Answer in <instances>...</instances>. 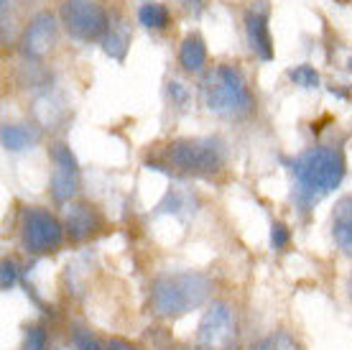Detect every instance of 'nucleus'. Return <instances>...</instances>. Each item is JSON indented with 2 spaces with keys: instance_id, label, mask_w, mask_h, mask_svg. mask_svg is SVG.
I'll use <instances>...</instances> for the list:
<instances>
[{
  "instance_id": "obj_1",
  "label": "nucleus",
  "mask_w": 352,
  "mask_h": 350,
  "mask_svg": "<svg viewBox=\"0 0 352 350\" xmlns=\"http://www.w3.org/2000/svg\"><path fill=\"white\" fill-rule=\"evenodd\" d=\"M286 167L294 179L291 200L299 207L301 215L314 210L319 200L335 192L347 174L344 154L337 146H311V149L301 151L296 158L286 161Z\"/></svg>"
},
{
  "instance_id": "obj_2",
  "label": "nucleus",
  "mask_w": 352,
  "mask_h": 350,
  "mask_svg": "<svg viewBox=\"0 0 352 350\" xmlns=\"http://www.w3.org/2000/svg\"><path fill=\"white\" fill-rule=\"evenodd\" d=\"M212 281L202 271H166L151 281L148 309L159 320H179L210 302Z\"/></svg>"
},
{
  "instance_id": "obj_3",
  "label": "nucleus",
  "mask_w": 352,
  "mask_h": 350,
  "mask_svg": "<svg viewBox=\"0 0 352 350\" xmlns=\"http://www.w3.org/2000/svg\"><path fill=\"white\" fill-rule=\"evenodd\" d=\"M228 161V146L217 136H197V138H176L164 146L159 158L148 161V169H164L184 176H217Z\"/></svg>"
},
{
  "instance_id": "obj_4",
  "label": "nucleus",
  "mask_w": 352,
  "mask_h": 350,
  "mask_svg": "<svg viewBox=\"0 0 352 350\" xmlns=\"http://www.w3.org/2000/svg\"><path fill=\"white\" fill-rule=\"evenodd\" d=\"M204 107L225 121H243L256 110V97L235 64H217L202 79Z\"/></svg>"
},
{
  "instance_id": "obj_5",
  "label": "nucleus",
  "mask_w": 352,
  "mask_h": 350,
  "mask_svg": "<svg viewBox=\"0 0 352 350\" xmlns=\"http://www.w3.org/2000/svg\"><path fill=\"white\" fill-rule=\"evenodd\" d=\"M18 236H21L23 251L38 258V256L54 254L64 243L67 230H64V220L56 218L52 210L38 205H26L18 220Z\"/></svg>"
},
{
  "instance_id": "obj_6",
  "label": "nucleus",
  "mask_w": 352,
  "mask_h": 350,
  "mask_svg": "<svg viewBox=\"0 0 352 350\" xmlns=\"http://www.w3.org/2000/svg\"><path fill=\"white\" fill-rule=\"evenodd\" d=\"M59 21L64 31L82 44L102 41L110 26L107 8L100 0H62L59 6Z\"/></svg>"
},
{
  "instance_id": "obj_7",
  "label": "nucleus",
  "mask_w": 352,
  "mask_h": 350,
  "mask_svg": "<svg viewBox=\"0 0 352 350\" xmlns=\"http://www.w3.org/2000/svg\"><path fill=\"white\" fill-rule=\"evenodd\" d=\"M238 342V322L228 302H210L197 325V345L204 350H232Z\"/></svg>"
},
{
  "instance_id": "obj_8",
  "label": "nucleus",
  "mask_w": 352,
  "mask_h": 350,
  "mask_svg": "<svg viewBox=\"0 0 352 350\" xmlns=\"http://www.w3.org/2000/svg\"><path fill=\"white\" fill-rule=\"evenodd\" d=\"M49 156H52L54 164L52 179H49L52 200L56 205H69L74 200V194L80 192V164H77V156L64 141L52 143Z\"/></svg>"
},
{
  "instance_id": "obj_9",
  "label": "nucleus",
  "mask_w": 352,
  "mask_h": 350,
  "mask_svg": "<svg viewBox=\"0 0 352 350\" xmlns=\"http://www.w3.org/2000/svg\"><path fill=\"white\" fill-rule=\"evenodd\" d=\"M56 34H59L56 16L49 13V10L36 13L28 21V26L23 28V34H21V54L34 61L44 59L46 54L54 49V44H56Z\"/></svg>"
},
{
  "instance_id": "obj_10",
  "label": "nucleus",
  "mask_w": 352,
  "mask_h": 350,
  "mask_svg": "<svg viewBox=\"0 0 352 350\" xmlns=\"http://www.w3.org/2000/svg\"><path fill=\"white\" fill-rule=\"evenodd\" d=\"M105 225L102 212L89 202H69L64 207V230L72 243H85L89 238H95Z\"/></svg>"
},
{
  "instance_id": "obj_11",
  "label": "nucleus",
  "mask_w": 352,
  "mask_h": 350,
  "mask_svg": "<svg viewBox=\"0 0 352 350\" xmlns=\"http://www.w3.org/2000/svg\"><path fill=\"white\" fill-rule=\"evenodd\" d=\"M268 16H271V8L265 0H256L250 8L245 10V36H248V46L250 52L256 54L261 61H271L273 59V39H271V28H268Z\"/></svg>"
},
{
  "instance_id": "obj_12",
  "label": "nucleus",
  "mask_w": 352,
  "mask_h": 350,
  "mask_svg": "<svg viewBox=\"0 0 352 350\" xmlns=\"http://www.w3.org/2000/svg\"><path fill=\"white\" fill-rule=\"evenodd\" d=\"M332 238H335L340 254L352 258V194L337 200L332 210Z\"/></svg>"
},
{
  "instance_id": "obj_13",
  "label": "nucleus",
  "mask_w": 352,
  "mask_h": 350,
  "mask_svg": "<svg viewBox=\"0 0 352 350\" xmlns=\"http://www.w3.org/2000/svg\"><path fill=\"white\" fill-rule=\"evenodd\" d=\"M179 64L189 74H202L207 70V44L199 34H186L179 46Z\"/></svg>"
},
{
  "instance_id": "obj_14",
  "label": "nucleus",
  "mask_w": 352,
  "mask_h": 350,
  "mask_svg": "<svg viewBox=\"0 0 352 350\" xmlns=\"http://www.w3.org/2000/svg\"><path fill=\"white\" fill-rule=\"evenodd\" d=\"M128 46H131V31L125 26V21L123 18H110L107 34L102 36V49H105V54L113 56L115 61H123Z\"/></svg>"
},
{
  "instance_id": "obj_15",
  "label": "nucleus",
  "mask_w": 352,
  "mask_h": 350,
  "mask_svg": "<svg viewBox=\"0 0 352 350\" xmlns=\"http://www.w3.org/2000/svg\"><path fill=\"white\" fill-rule=\"evenodd\" d=\"M0 138H3V149L6 151H23V149H31L36 141H38V131H36L34 125L6 123L3 131H0Z\"/></svg>"
},
{
  "instance_id": "obj_16",
  "label": "nucleus",
  "mask_w": 352,
  "mask_h": 350,
  "mask_svg": "<svg viewBox=\"0 0 352 350\" xmlns=\"http://www.w3.org/2000/svg\"><path fill=\"white\" fill-rule=\"evenodd\" d=\"M138 23L148 31H164L171 23V13L164 3H156V0H146L138 6Z\"/></svg>"
},
{
  "instance_id": "obj_17",
  "label": "nucleus",
  "mask_w": 352,
  "mask_h": 350,
  "mask_svg": "<svg viewBox=\"0 0 352 350\" xmlns=\"http://www.w3.org/2000/svg\"><path fill=\"white\" fill-rule=\"evenodd\" d=\"M289 79L291 85H296V88H304V90L319 88V72L311 64H299V67L289 70Z\"/></svg>"
},
{
  "instance_id": "obj_18",
  "label": "nucleus",
  "mask_w": 352,
  "mask_h": 350,
  "mask_svg": "<svg viewBox=\"0 0 352 350\" xmlns=\"http://www.w3.org/2000/svg\"><path fill=\"white\" fill-rule=\"evenodd\" d=\"M49 348V333L41 325H28L23 330V345L21 350H46Z\"/></svg>"
},
{
  "instance_id": "obj_19",
  "label": "nucleus",
  "mask_w": 352,
  "mask_h": 350,
  "mask_svg": "<svg viewBox=\"0 0 352 350\" xmlns=\"http://www.w3.org/2000/svg\"><path fill=\"white\" fill-rule=\"evenodd\" d=\"M72 340H74L77 350H105V342L97 340L95 335L89 333L87 327H82V325L72 327Z\"/></svg>"
},
{
  "instance_id": "obj_20",
  "label": "nucleus",
  "mask_w": 352,
  "mask_h": 350,
  "mask_svg": "<svg viewBox=\"0 0 352 350\" xmlns=\"http://www.w3.org/2000/svg\"><path fill=\"white\" fill-rule=\"evenodd\" d=\"M291 243V230L283 225V223H273L271 225V251H276V254H283L286 248H289Z\"/></svg>"
},
{
  "instance_id": "obj_21",
  "label": "nucleus",
  "mask_w": 352,
  "mask_h": 350,
  "mask_svg": "<svg viewBox=\"0 0 352 350\" xmlns=\"http://www.w3.org/2000/svg\"><path fill=\"white\" fill-rule=\"evenodd\" d=\"M166 95H168V103L174 107H184L189 103V90L179 82V79H171L166 85Z\"/></svg>"
},
{
  "instance_id": "obj_22",
  "label": "nucleus",
  "mask_w": 352,
  "mask_h": 350,
  "mask_svg": "<svg viewBox=\"0 0 352 350\" xmlns=\"http://www.w3.org/2000/svg\"><path fill=\"white\" fill-rule=\"evenodd\" d=\"M18 279H21V274H18L16 261L6 258V261H3V269H0V287H3V291L13 289V287L18 284Z\"/></svg>"
},
{
  "instance_id": "obj_23",
  "label": "nucleus",
  "mask_w": 352,
  "mask_h": 350,
  "mask_svg": "<svg viewBox=\"0 0 352 350\" xmlns=\"http://www.w3.org/2000/svg\"><path fill=\"white\" fill-rule=\"evenodd\" d=\"M273 350H301V345L294 340V335H289L286 330H278L273 335Z\"/></svg>"
},
{
  "instance_id": "obj_24",
  "label": "nucleus",
  "mask_w": 352,
  "mask_h": 350,
  "mask_svg": "<svg viewBox=\"0 0 352 350\" xmlns=\"http://www.w3.org/2000/svg\"><path fill=\"white\" fill-rule=\"evenodd\" d=\"M105 350H138V348L131 345L128 340H123V338H110V340H105Z\"/></svg>"
},
{
  "instance_id": "obj_25",
  "label": "nucleus",
  "mask_w": 352,
  "mask_h": 350,
  "mask_svg": "<svg viewBox=\"0 0 352 350\" xmlns=\"http://www.w3.org/2000/svg\"><path fill=\"white\" fill-rule=\"evenodd\" d=\"M248 350H273V335L271 338H261V340H256Z\"/></svg>"
},
{
  "instance_id": "obj_26",
  "label": "nucleus",
  "mask_w": 352,
  "mask_h": 350,
  "mask_svg": "<svg viewBox=\"0 0 352 350\" xmlns=\"http://www.w3.org/2000/svg\"><path fill=\"white\" fill-rule=\"evenodd\" d=\"M179 3H182L186 10H194V13L202 8V0H179Z\"/></svg>"
},
{
  "instance_id": "obj_27",
  "label": "nucleus",
  "mask_w": 352,
  "mask_h": 350,
  "mask_svg": "<svg viewBox=\"0 0 352 350\" xmlns=\"http://www.w3.org/2000/svg\"><path fill=\"white\" fill-rule=\"evenodd\" d=\"M347 294H350V299H352V274H350V279H347Z\"/></svg>"
},
{
  "instance_id": "obj_28",
  "label": "nucleus",
  "mask_w": 352,
  "mask_h": 350,
  "mask_svg": "<svg viewBox=\"0 0 352 350\" xmlns=\"http://www.w3.org/2000/svg\"><path fill=\"white\" fill-rule=\"evenodd\" d=\"M347 64H350V72H352V59H350V61H347Z\"/></svg>"
}]
</instances>
